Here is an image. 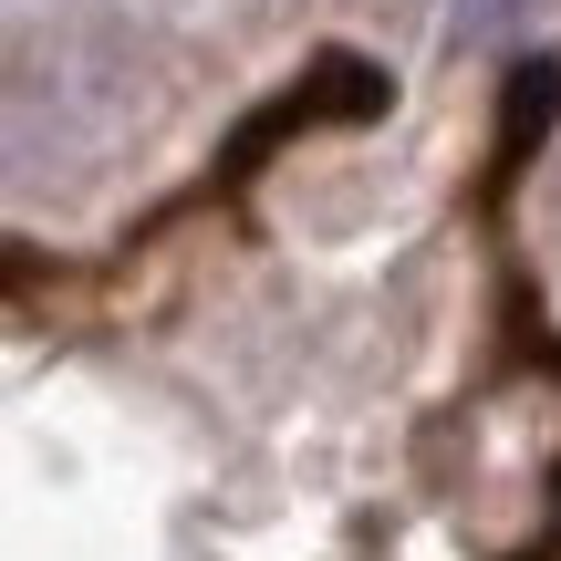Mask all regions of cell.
Listing matches in <instances>:
<instances>
[{"instance_id": "1", "label": "cell", "mask_w": 561, "mask_h": 561, "mask_svg": "<svg viewBox=\"0 0 561 561\" xmlns=\"http://www.w3.org/2000/svg\"><path fill=\"white\" fill-rule=\"evenodd\" d=\"M551 115H561V62H520L510 73V104H500V167H520Z\"/></svg>"}]
</instances>
